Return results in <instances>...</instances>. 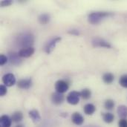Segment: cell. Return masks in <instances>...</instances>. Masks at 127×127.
I'll return each mask as SVG.
<instances>
[{
	"label": "cell",
	"instance_id": "cell-22",
	"mask_svg": "<svg viewBox=\"0 0 127 127\" xmlns=\"http://www.w3.org/2000/svg\"><path fill=\"white\" fill-rule=\"evenodd\" d=\"M104 107L106 110H112L115 107V102L112 99H108L105 101Z\"/></svg>",
	"mask_w": 127,
	"mask_h": 127
},
{
	"label": "cell",
	"instance_id": "cell-19",
	"mask_svg": "<svg viewBox=\"0 0 127 127\" xmlns=\"http://www.w3.org/2000/svg\"><path fill=\"white\" fill-rule=\"evenodd\" d=\"M51 16L48 13H42L39 16V22L42 25H46L50 22Z\"/></svg>",
	"mask_w": 127,
	"mask_h": 127
},
{
	"label": "cell",
	"instance_id": "cell-27",
	"mask_svg": "<svg viewBox=\"0 0 127 127\" xmlns=\"http://www.w3.org/2000/svg\"><path fill=\"white\" fill-rule=\"evenodd\" d=\"M12 4V1L11 0H4L1 1V7H7V6H10Z\"/></svg>",
	"mask_w": 127,
	"mask_h": 127
},
{
	"label": "cell",
	"instance_id": "cell-24",
	"mask_svg": "<svg viewBox=\"0 0 127 127\" xmlns=\"http://www.w3.org/2000/svg\"><path fill=\"white\" fill-rule=\"evenodd\" d=\"M7 94V87L4 85L0 86V96L3 97Z\"/></svg>",
	"mask_w": 127,
	"mask_h": 127
},
{
	"label": "cell",
	"instance_id": "cell-29",
	"mask_svg": "<svg viewBox=\"0 0 127 127\" xmlns=\"http://www.w3.org/2000/svg\"><path fill=\"white\" fill-rule=\"evenodd\" d=\"M97 127V126H95V125H89V126H87V127Z\"/></svg>",
	"mask_w": 127,
	"mask_h": 127
},
{
	"label": "cell",
	"instance_id": "cell-2",
	"mask_svg": "<svg viewBox=\"0 0 127 127\" xmlns=\"http://www.w3.org/2000/svg\"><path fill=\"white\" fill-rule=\"evenodd\" d=\"M112 15L113 13L109 12H102V11L93 12L89 15L88 21L92 25H98L101 22L103 19Z\"/></svg>",
	"mask_w": 127,
	"mask_h": 127
},
{
	"label": "cell",
	"instance_id": "cell-18",
	"mask_svg": "<svg viewBox=\"0 0 127 127\" xmlns=\"http://www.w3.org/2000/svg\"><path fill=\"white\" fill-rule=\"evenodd\" d=\"M22 119H23V115L21 112H19V111L15 112L11 116V120L14 123H19L22 121Z\"/></svg>",
	"mask_w": 127,
	"mask_h": 127
},
{
	"label": "cell",
	"instance_id": "cell-9",
	"mask_svg": "<svg viewBox=\"0 0 127 127\" xmlns=\"http://www.w3.org/2000/svg\"><path fill=\"white\" fill-rule=\"evenodd\" d=\"M64 99H65L64 95L61 93H59V92L53 93L51 95V101L55 105L62 104L64 101Z\"/></svg>",
	"mask_w": 127,
	"mask_h": 127
},
{
	"label": "cell",
	"instance_id": "cell-20",
	"mask_svg": "<svg viewBox=\"0 0 127 127\" xmlns=\"http://www.w3.org/2000/svg\"><path fill=\"white\" fill-rule=\"evenodd\" d=\"M103 119L104 122H106V124H111L114 121L115 116L113 114H112L110 112H107V113H104L103 115Z\"/></svg>",
	"mask_w": 127,
	"mask_h": 127
},
{
	"label": "cell",
	"instance_id": "cell-1",
	"mask_svg": "<svg viewBox=\"0 0 127 127\" xmlns=\"http://www.w3.org/2000/svg\"><path fill=\"white\" fill-rule=\"evenodd\" d=\"M17 45L22 48H30L33 44L34 42V37L32 34L28 33H25L19 34L16 40Z\"/></svg>",
	"mask_w": 127,
	"mask_h": 127
},
{
	"label": "cell",
	"instance_id": "cell-17",
	"mask_svg": "<svg viewBox=\"0 0 127 127\" xmlns=\"http://www.w3.org/2000/svg\"><path fill=\"white\" fill-rule=\"evenodd\" d=\"M114 80H115V76L112 73L107 72V73L104 74L103 76V80L106 84H111V83H112L113 81H114Z\"/></svg>",
	"mask_w": 127,
	"mask_h": 127
},
{
	"label": "cell",
	"instance_id": "cell-7",
	"mask_svg": "<svg viewBox=\"0 0 127 127\" xmlns=\"http://www.w3.org/2000/svg\"><path fill=\"white\" fill-rule=\"evenodd\" d=\"M2 82L4 86L10 87L16 83V78L13 74L8 73L2 77Z\"/></svg>",
	"mask_w": 127,
	"mask_h": 127
},
{
	"label": "cell",
	"instance_id": "cell-5",
	"mask_svg": "<svg viewBox=\"0 0 127 127\" xmlns=\"http://www.w3.org/2000/svg\"><path fill=\"white\" fill-rule=\"evenodd\" d=\"M68 88H69V86H68V83L65 80H60L57 81L55 83V89H56L57 92L63 94L68 91Z\"/></svg>",
	"mask_w": 127,
	"mask_h": 127
},
{
	"label": "cell",
	"instance_id": "cell-11",
	"mask_svg": "<svg viewBox=\"0 0 127 127\" xmlns=\"http://www.w3.org/2000/svg\"><path fill=\"white\" fill-rule=\"evenodd\" d=\"M18 87L21 89H28L31 88L32 85V80L31 79H22L19 80L18 82Z\"/></svg>",
	"mask_w": 127,
	"mask_h": 127
},
{
	"label": "cell",
	"instance_id": "cell-10",
	"mask_svg": "<svg viewBox=\"0 0 127 127\" xmlns=\"http://www.w3.org/2000/svg\"><path fill=\"white\" fill-rule=\"evenodd\" d=\"M9 60L11 64L14 65H19L22 63V60L20 59V57L19 56L18 53L15 52H10L8 54Z\"/></svg>",
	"mask_w": 127,
	"mask_h": 127
},
{
	"label": "cell",
	"instance_id": "cell-12",
	"mask_svg": "<svg viewBox=\"0 0 127 127\" xmlns=\"http://www.w3.org/2000/svg\"><path fill=\"white\" fill-rule=\"evenodd\" d=\"M71 121L75 125L81 126L84 123V118L79 112H74L71 116Z\"/></svg>",
	"mask_w": 127,
	"mask_h": 127
},
{
	"label": "cell",
	"instance_id": "cell-3",
	"mask_svg": "<svg viewBox=\"0 0 127 127\" xmlns=\"http://www.w3.org/2000/svg\"><path fill=\"white\" fill-rule=\"evenodd\" d=\"M92 44L93 47L97 48V47H101V48H111L112 45H110L109 42L106 41L103 39H101L100 37H95L92 40Z\"/></svg>",
	"mask_w": 127,
	"mask_h": 127
},
{
	"label": "cell",
	"instance_id": "cell-15",
	"mask_svg": "<svg viewBox=\"0 0 127 127\" xmlns=\"http://www.w3.org/2000/svg\"><path fill=\"white\" fill-rule=\"evenodd\" d=\"M83 111H84L86 115H92L95 112V111H96V107L95 106V105H93L92 103H88V104L84 106Z\"/></svg>",
	"mask_w": 127,
	"mask_h": 127
},
{
	"label": "cell",
	"instance_id": "cell-25",
	"mask_svg": "<svg viewBox=\"0 0 127 127\" xmlns=\"http://www.w3.org/2000/svg\"><path fill=\"white\" fill-rule=\"evenodd\" d=\"M118 127H127V120H126V118H121L118 121Z\"/></svg>",
	"mask_w": 127,
	"mask_h": 127
},
{
	"label": "cell",
	"instance_id": "cell-30",
	"mask_svg": "<svg viewBox=\"0 0 127 127\" xmlns=\"http://www.w3.org/2000/svg\"><path fill=\"white\" fill-rule=\"evenodd\" d=\"M15 127H24L22 125H20V124H19V125H17V126H16Z\"/></svg>",
	"mask_w": 127,
	"mask_h": 127
},
{
	"label": "cell",
	"instance_id": "cell-23",
	"mask_svg": "<svg viewBox=\"0 0 127 127\" xmlns=\"http://www.w3.org/2000/svg\"><path fill=\"white\" fill-rule=\"evenodd\" d=\"M119 83L122 87L127 89V74H124V75L121 77L120 80H119Z\"/></svg>",
	"mask_w": 127,
	"mask_h": 127
},
{
	"label": "cell",
	"instance_id": "cell-14",
	"mask_svg": "<svg viewBox=\"0 0 127 127\" xmlns=\"http://www.w3.org/2000/svg\"><path fill=\"white\" fill-rule=\"evenodd\" d=\"M29 115V117L31 118V119L33 121V122L34 123H38L41 121V117H40V115L39 113V112L36 109H33V110H31L28 113Z\"/></svg>",
	"mask_w": 127,
	"mask_h": 127
},
{
	"label": "cell",
	"instance_id": "cell-16",
	"mask_svg": "<svg viewBox=\"0 0 127 127\" xmlns=\"http://www.w3.org/2000/svg\"><path fill=\"white\" fill-rule=\"evenodd\" d=\"M117 112L120 118H126L127 117V106L124 105H121L118 107Z\"/></svg>",
	"mask_w": 127,
	"mask_h": 127
},
{
	"label": "cell",
	"instance_id": "cell-21",
	"mask_svg": "<svg viewBox=\"0 0 127 127\" xmlns=\"http://www.w3.org/2000/svg\"><path fill=\"white\" fill-rule=\"evenodd\" d=\"M80 93V97L84 100H88L92 96V92L89 89H84Z\"/></svg>",
	"mask_w": 127,
	"mask_h": 127
},
{
	"label": "cell",
	"instance_id": "cell-13",
	"mask_svg": "<svg viewBox=\"0 0 127 127\" xmlns=\"http://www.w3.org/2000/svg\"><path fill=\"white\" fill-rule=\"evenodd\" d=\"M12 120L7 115H2L0 118V127H10Z\"/></svg>",
	"mask_w": 127,
	"mask_h": 127
},
{
	"label": "cell",
	"instance_id": "cell-26",
	"mask_svg": "<svg viewBox=\"0 0 127 127\" xmlns=\"http://www.w3.org/2000/svg\"><path fill=\"white\" fill-rule=\"evenodd\" d=\"M7 62V57L4 54H1L0 55V65H4Z\"/></svg>",
	"mask_w": 127,
	"mask_h": 127
},
{
	"label": "cell",
	"instance_id": "cell-6",
	"mask_svg": "<svg viewBox=\"0 0 127 127\" xmlns=\"http://www.w3.org/2000/svg\"><path fill=\"white\" fill-rule=\"evenodd\" d=\"M60 40H61V37H59V36H57V37L52 39L51 40H50V41L46 44V45L45 46L44 50H45V53H47V54H51V53L53 51V50L54 49V48L56 47L57 44Z\"/></svg>",
	"mask_w": 127,
	"mask_h": 127
},
{
	"label": "cell",
	"instance_id": "cell-8",
	"mask_svg": "<svg viewBox=\"0 0 127 127\" xmlns=\"http://www.w3.org/2000/svg\"><path fill=\"white\" fill-rule=\"evenodd\" d=\"M33 53H34V48L33 47H30V48H25L21 49L18 52V54L20 57L28 58L31 57L33 54Z\"/></svg>",
	"mask_w": 127,
	"mask_h": 127
},
{
	"label": "cell",
	"instance_id": "cell-4",
	"mask_svg": "<svg viewBox=\"0 0 127 127\" xmlns=\"http://www.w3.org/2000/svg\"><path fill=\"white\" fill-rule=\"evenodd\" d=\"M80 93L76 91L71 92L67 96V102L71 105H77L80 102Z\"/></svg>",
	"mask_w": 127,
	"mask_h": 127
},
{
	"label": "cell",
	"instance_id": "cell-28",
	"mask_svg": "<svg viewBox=\"0 0 127 127\" xmlns=\"http://www.w3.org/2000/svg\"><path fill=\"white\" fill-rule=\"evenodd\" d=\"M68 33H70V34L76 35V36H78V35L80 34L79 31H78L77 30H71V31H69Z\"/></svg>",
	"mask_w": 127,
	"mask_h": 127
}]
</instances>
